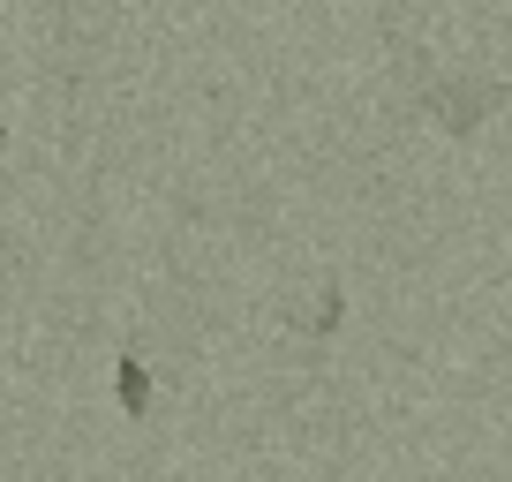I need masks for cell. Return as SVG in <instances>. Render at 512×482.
I'll return each instance as SVG.
<instances>
[{
	"label": "cell",
	"mask_w": 512,
	"mask_h": 482,
	"mask_svg": "<svg viewBox=\"0 0 512 482\" xmlns=\"http://www.w3.org/2000/svg\"><path fill=\"white\" fill-rule=\"evenodd\" d=\"M497 106V91H467V83H452V91H437V113H445V129L452 136H467L482 121V113Z\"/></svg>",
	"instance_id": "1"
},
{
	"label": "cell",
	"mask_w": 512,
	"mask_h": 482,
	"mask_svg": "<svg viewBox=\"0 0 512 482\" xmlns=\"http://www.w3.org/2000/svg\"><path fill=\"white\" fill-rule=\"evenodd\" d=\"M113 392H121V415H151V377L144 362L128 354V362H113Z\"/></svg>",
	"instance_id": "2"
}]
</instances>
